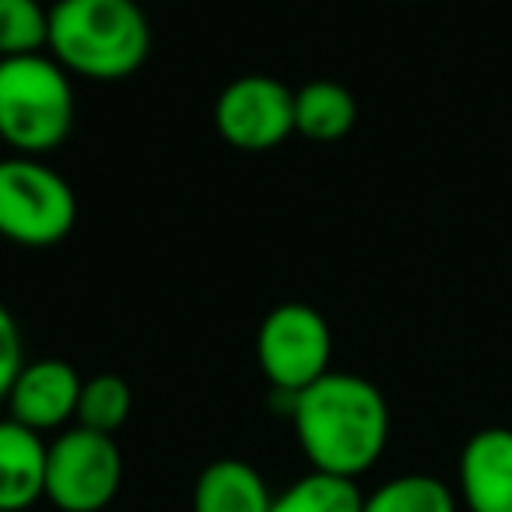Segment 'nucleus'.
<instances>
[{
	"label": "nucleus",
	"mask_w": 512,
	"mask_h": 512,
	"mask_svg": "<svg viewBox=\"0 0 512 512\" xmlns=\"http://www.w3.org/2000/svg\"><path fill=\"white\" fill-rule=\"evenodd\" d=\"M78 225L71 183L43 158H0V239L22 249H50Z\"/></svg>",
	"instance_id": "4"
},
{
	"label": "nucleus",
	"mask_w": 512,
	"mask_h": 512,
	"mask_svg": "<svg viewBox=\"0 0 512 512\" xmlns=\"http://www.w3.org/2000/svg\"><path fill=\"white\" fill-rule=\"evenodd\" d=\"M81 372L64 358H36L25 362L18 379L8 390V418L32 428L39 435H57L78 421L81 400Z\"/></svg>",
	"instance_id": "8"
},
{
	"label": "nucleus",
	"mask_w": 512,
	"mask_h": 512,
	"mask_svg": "<svg viewBox=\"0 0 512 512\" xmlns=\"http://www.w3.org/2000/svg\"><path fill=\"white\" fill-rule=\"evenodd\" d=\"M53 60L71 78L123 81L151 53V25L137 0H60L50 4Z\"/></svg>",
	"instance_id": "2"
},
{
	"label": "nucleus",
	"mask_w": 512,
	"mask_h": 512,
	"mask_svg": "<svg viewBox=\"0 0 512 512\" xmlns=\"http://www.w3.org/2000/svg\"><path fill=\"white\" fill-rule=\"evenodd\" d=\"M256 362L274 393H302L334 362V330L309 302H281L256 330Z\"/></svg>",
	"instance_id": "6"
},
{
	"label": "nucleus",
	"mask_w": 512,
	"mask_h": 512,
	"mask_svg": "<svg viewBox=\"0 0 512 512\" xmlns=\"http://www.w3.org/2000/svg\"><path fill=\"white\" fill-rule=\"evenodd\" d=\"M358 102L341 81L316 78L295 88V134L313 144H337L355 130Z\"/></svg>",
	"instance_id": "12"
},
{
	"label": "nucleus",
	"mask_w": 512,
	"mask_h": 512,
	"mask_svg": "<svg viewBox=\"0 0 512 512\" xmlns=\"http://www.w3.org/2000/svg\"><path fill=\"white\" fill-rule=\"evenodd\" d=\"M74 116V78L50 53L0 60V141L11 155L46 158L71 137Z\"/></svg>",
	"instance_id": "3"
},
{
	"label": "nucleus",
	"mask_w": 512,
	"mask_h": 512,
	"mask_svg": "<svg viewBox=\"0 0 512 512\" xmlns=\"http://www.w3.org/2000/svg\"><path fill=\"white\" fill-rule=\"evenodd\" d=\"M274 491L267 477L239 456L211 460L193 481L190 512H271Z\"/></svg>",
	"instance_id": "11"
},
{
	"label": "nucleus",
	"mask_w": 512,
	"mask_h": 512,
	"mask_svg": "<svg viewBox=\"0 0 512 512\" xmlns=\"http://www.w3.org/2000/svg\"><path fill=\"white\" fill-rule=\"evenodd\" d=\"M214 130L235 151H274L295 134V92L271 74H242L214 99Z\"/></svg>",
	"instance_id": "7"
},
{
	"label": "nucleus",
	"mask_w": 512,
	"mask_h": 512,
	"mask_svg": "<svg viewBox=\"0 0 512 512\" xmlns=\"http://www.w3.org/2000/svg\"><path fill=\"white\" fill-rule=\"evenodd\" d=\"M50 4L46 0H0V60L46 53Z\"/></svg>",
	"instance_id": "16"
},
{
	"label": "nucleus",
	"mask_w": 512,
	"mask_h": 512,
	"mask_svg": "<svg viewBox=\"0 0 512 512\" xmlns=\"http://www.w3.org/2000/svg\"><path fill=\"white\" fill-rule=\"evenodd\" d=\"M46 4H60V0H46Z\"/></svg>",
	"instance_id": "18"
},
{
	"label": "nucleus",
	"mask_w": 512,
	"mask_h": 512,
	"mask_svg": "<svg viewBox=\"0 0 512 512\" xmlns=\"http://www.w3.org/2000/svg\"><path fill=\"white\" fill-rule=\"evenodd\" d=\"M130 411H134V390L123 376L116 372H99V376L85 379L78 400V421L74 425L92 428L102 435H116L127 425Z\"/></svg>",
	"instance_id": "15"
},
{
	"label": "nucleus",
	"mask_w": 512,
	"mask_h": 512,
	"mask_svg": "<svg viewBox=\"0 0 512 512\" xmlns=\"http://www.w3.org/2000/svg\"><path fill=\"white\" fill-rule=\"evenodd\" d=\"M137 4H148V0H137Z\"/></svg>",
	"instance_id": "19"
},
{
	"label": "nucleus",
	"mask_w": 512,
	"mask_h": 512,
	"mask_svg": "<svg viewBox=\"0 0 512 512\" xmlns=\"http://www.w3.org/2000/svg\"><path fill=\"white\" fill-rule=\"evenodd\" d=\"M362 502L365 491L358 488V481L309 470L274 491L271 512H362Z\"/></svg>",
	"instance_id": "14"
},
{
	"label": "nucleus",
	"mask_w": 512,
	"mask_h": 512,
	"mask_svg": "<svg viewBox=\"0 0 512 512\" xmlns=\"http://www.w3.org/2000/svg\"><path fill=\"white\" fill-rule=\"evenodd\" d=\"M25 362H29V358H25V334H22V327H18L15 313L0 302V404L8 400L11 383L18 379Z\"/></svg>",
	"instance_id": "17"
},
{
	"label": "nucleus",
	"mask_w": 512,
	"mask_h": 512,
	"mask_svg": "<svg viewBox=\"0 0 512 512\" xmlns=\"http://www.w3.org/2000/svg\"><path fill=\"white\" fill-rule=\"evenodd\" d=\"M50 439L15 418H0V512H29L46 498Z\"/></svg>",
	"instance_id": "10"
},
{
	"label": "nucleus",
	"mask_w": 512,
	"mask_h": 512,
	"mask_svg": "<svg viewBox=\"0 0 512 512\" xmlns=\"http://www.w3.org/2000/svg\"><path fill=\"white\" fill-rule=\"evenodd\" d=\"M123 488V453L116 435L71 425L50 439L46 502L57 512H106Z\"/></svg>",
	"instance_id": "5"
},
{
	"label": "nucleus",
	"mask_w": 512,
	"mask_h": 512,
	"mask_svg": "<svg viewBox=\"0 0 512 512\" xmlns=\"http://www.w3.org/2000/svg\"><path fill=\"white\" fill-rule=\"evenodd\" d=\"M362 512H460V498L449 481L435 474H397L365 491Z\"/></svg>",
	"instance_id": "13"
},
{
	"label": "nucleus",
	"mask_w": 512,
	"mask_h": 512,
	"mask_svg": "<svg viewBox=\"0 0 512 512\" xmlns=\"http://www.w3.org/2000/svg\"><path fill=\"white\" fill-rule=\"evenodd\" d=\"M288 421L309 470L348 481L365 477L383 460L393 428L383 390L358 372L337 369L295 393Z\"/></svg>",
	"instance_id": "1"
},
{
	"label": "nucleus",
	"mask_w": 512,
	"mask_h": 512,
	"mask_svg": "<svg viewBox=\"0 0 512 512\" xmlns=\"http://www.w3.org/2000/svg\"><path fill=\"white\" fill-rule=\"evenodd\" d=\"M453 488L463 512H512V428H477L463 442Z\"/></svg>",
	"instance_id": "9"
}]
</instances>
